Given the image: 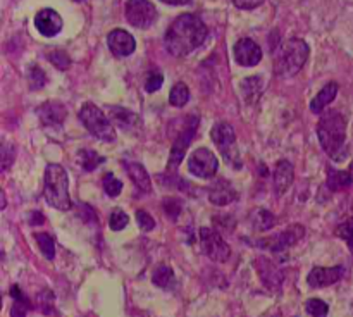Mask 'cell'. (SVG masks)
Listing matches in <instances>:
<instances>
[{
  "label": "cell",
  "instance_id": "cell-29",
  "mask_svg": "<svg viewBox=\"0 0 353 317\" xmlns=\"http://www.w3.org/2000/svg\"><path fill=\"white\" fill-rule=\"evenodd\" d=\"M34 240H37L38 248L41 250V254L45 255L47 260H52L55 257V243L54 238L47 233H34Z\"/></svg>",
  "mask_w": 353,
  "mask_h": 317
},
{
  "label": "cell",
  "instance_id": "cell-25",
  "mask_svg": "<svg viewBox=\"0 0 353 317\" xmlns=\"http://www.w3.org/2000/svg\"><path fill=\"white\" fill-rule=\"evenodd\" d=\"M109 112H110V116H112V119L116 121L121 127H124V130H133L137 124H140V119H138L137 114L131 112V110H128V109H121V107H110Z\"/></svg>",
  "mask_w": 353,
  "mask_h": 317
},
{
  "label": "cell",
  "instance_id": "cell-18",
  "mask_svg": "<svg viewBox=\"0 0 353 317\" xmlns=\"http://www.w3.org/2000/svg\"><path fill=\"white\" fill-rule=\"evenodd\" d=\"M295 172H293V165L288 161H279L274 169V192L276 195H283L286 190L292 186Z\"/></svg>",
  "mask_w": 353,
  "mask_h": 317
},
{
  "label": "cell",
  "instance_id": "cell-43",
  "mask_svg": "<svg viewBox=\"0 0 353 317\" xmlns=\"http://www.w3.org/2000/svg\"><path fill=\"white\" fill-rule=\"evenodd\" d=\"M350 172H352V176H353V161H352V164H350Z\"/></svg>",
  "mask_w": 353,
  "mask_h": 317
},
{
  "label": "cell",
  "instance_id": "cell-19",
  "mask_svg": "<svg viewBox=\"0 0 353 317\" xmlns=\"http://www.w3.org/2000/svg\"><path fill=\"white\" fill-rule=\"evenodd\" d=\"M209 198L214 205L224 207V205H230L231 202H234V200L238 198V195L230 183L221 179V181L214 183L212 185V188H210L209 192Z\"/></svg>",
  "mask_w": 353,
  "mask_h": 317
},
{
  "label": "cell",
  "instance_id": "cell-30",
  "mask_svg": "<svg viewBox=\"0 0 353 317\" xmlns=\"http://www.w3.org/2000/svg\"><path fill=\"white\" fill-rule=\"evenodd\" d=\"M305 310L312 317H326L327 312H330V305L319 298H310L307 300Z\"/></svg>",
  "mask_w": 353,
  "mask_h": 317
},
{
  "label": "cell",
  "instance_id": "cell-20",
  "mask_svg": "<svg viewBox=\"0 0 353 317\" xmlns=\"http://www.w3.org/2000/svg\"><path fill=\"white\" fill-rule=\"evenodd\" d=\"M124 167H126L131 181L134 183V186H137L138 190H141V192L145 193L152 192L150 176H148V172L145 171L143 165L138 164V162H124Z\"/></svg>",
  "mask_w": 353,
  "mask_h": 317
},
{
  "label": "cell",
  "instance_id": "cell-38",
  "mask_svg": "<svg viewBox=\"0 0 353 317\" xmlns=\"http://www.w3.org/2000/svg\"><path fill=\"white\" fill-rule=\"evenodd\" d=\"M14 162V147L9 143L2 145V171H7Z\"/></svg>",
  "mask_w": 353,
  "mask_h": 317
},
{
  "label": "cell",
  "instance_id": "cell-42",
  "mask_svg": "<svg viewBox=\"0 0 353 317\" xmlns=\"http://www.w3.org/2000/svg\"><path fill=\"white\" fill-rule=\"evenodd\" d=\"M2 209H6V193L2 192Z\"/></svg>",
  "mask_w": 353,
  "mask_h": 317
},
{
  "label": "cell",
  "instance_id": "cell-31",
  "mask_svg": "<svg viewBox=\"0 0 353 317\" xmlns=\"http://www.w3.org/2000/svg\"><path fill=\"white\" fill-rule=\"evenodd\" d=\"M128 223H130V217H128V214L124 212V210L114 209L112 212H110L109 226H110V229H112V231L124 229V227L128 226Z\"/></svg>",
  "mask_w": 353,
  "mask_h": 317
},
{
  "label": "cell",
  "instance_id": "cell-17",
  "mask_svg": "<svg viewBox=\"0 0 353 317\" xmlns=\"http://www.w3.org/2000/svg\"><path fill=\"white\" fill-rule=\"evenodd\" d=\"M37 114L40 116V121L47 126H55V124H61L65 119V107L59 102H47L41 107H38Z\"/></svg>",
  "mask_w": 353,
  "mask_h": 317
},
{
  "label": "cell",
  "instance_id": "cell-11",
  "mask_svg": "<svg viewBox=\"0 0 353 317\" xmlns=\"http://www.w3.org/2000/svg\"><path fill=\"white\" fill-rule=\"evenodd\" d=\"M305 236V229L300 224H295V226H290L288 229H285L283 233L274 234L272 238H264V240H259L261 243H255L257 247L265 248V250H271L272 254H281L286 248L293 247L296 241H300Z\"/></svg>",
  "mask_w": 353,
  "mask_h": 317
},
{
  "label": "cell",
  "instance_id": "cell-4",
  "mask_svg": "<svg viewBox=\"0 0 353 317\" xmlns=\"http://www.w3.org/2000/svg\"><path fill=\"white\" fill-rule=\"evenodd\" d=\"M43 196L47 203L54 209H71V195H69V178L61 164H48L45 169Z\"/></svg>",
  "mask_w": 353,
  "mask_h": 317
},
{
  "label": "cell",
  "instance_id": "cell-9",
  "mask_svg": "<svg viewBox=\"0 0 353 317\" xmlns=\"http://www.w3.org/2000/svg\"><path fill=\"white\" fill-rule=\"evenodd\" d=\"M200 241L207 257L214 262H226L231 257L230 245L214 227H200Z\"/></svg>",
  "mask_w": 353,
  "mask_h": 317
},
{
  "label": "cell",
  "instance_id": "cell-34",
  "mask_svg": "<svg viewBox=\"0 0 353 317\" xmlns=\"http://www.w3.org/2000/svg\"><path fill=\"white\" fill-rule=\"evenodd\" d=\"M81 164H83V169H85V171H92V169H95L97 165L99 164H102L103 162V158L100 157V155H97L95 152H83L81 154Z\"/></svg>",
  "mask_w": 353,
  "mask_h": 317
},
{
  "label": "cell",
  "instance_id": "cell-14",
  "mask_svg": "<svg viewBox=\"0 0 353 317\" xmlns=\"http://www.w3.org/2000/svg\"><path fill=\"white\" fill-rule=\"evenodd\" d=\"M107 45H109L110 52L116 57H128L137 48V41H134L133 34H130L124 30H112L107 37Z\"/></svg>",
  "mask_w": 353,
  "mask_h": 317
},
{
  "label": "cell",
  "instance_id": "cell-33",
  "mask_svg": "<svg viewBox=\"0 0 353 317\" xmlns=\"http://www.w3.org/2000/svg\"><path fill=\"white\" fill-rule=\"evenodd\" d=\"M336 234L341 238V240L347 241L348 248L353 252V219L345 221L340 226L336 227Z\"/></svg>",
  "mask_w": 353,
  "mask_h": 317
},
{
  "label": "cell",
  "instance_id": "cell-39",
  "mask_svg": "<svg viewBox=\"0 0 353 317\" xmlns=\"http://www.w3.org/2000/svg\"><path fill=\"white\" fill-rule=\"evenodd\" d=\"M262 2H264V0H233L234 6L241 10H252L255 9V7L261 6Z\"/></svg>",
  "mask_w": 353,
  "mask_h": 317
},
{
  "label": "cell",
  "instance_id": "cell-40",
  "mask_svg": "<svg viewBox=\"0 0 353 317\" xmlns=\"http://www.w3.org/2000/svg\"><path fill=\"white\" fill-rule=\"evenodd\" d=\"M31 79H37V85H34V88H38V86H41L45 83V74L41 69L38 68H33V71H31Z\"/></svg>",
  "mask_w": 353,
  "mask_h": 317
},
{
  "label": "cell",
  "instance_id": "cell-2",
  "mask_svg": "<svg viewBox=\"0 0 353 317\" xmlns=\"http://www.w3.org/2000/svg\"><path fill=\"white\" fill-rule=\"evenodd\" d=\"M317 136L324 152L330 155L333 161H345L348 154V148L345 145L347 138V119L340 110H327L317 124Z\"/></svg>",
  "mask_w": 353,
  "mask_h": 317
},
{
  "label": "cell",
  "instance_id": "cell-3",
  "mask_svg": "<svg viewBox=\"0 0 353 317\" xmlns=\"http://www.w3.org/2000/svg\"><path fill=\"white\" fill-rule=\"evenodd\" d=\"M309 45L300 38H290L274 52V71L279 76H295L309 59Z\"/></svg>",
  "mask_w": 353,
  "mask_h": 317
},
{
  "label": "cell",
  "instance_id": "cell-45",
  "mask_svg": "<svg viewBox=\"0 0 353 317\" xmlns=\"http://www.w3.org/2000/svg\"><path fill=\"white\" fill-rule=\"evenodd\" d=\"M76 2H81V0H76Z\"/></svg>",
  "mask_w": 353,
  "mask_h": 317
},
{
  "label": "cell",
  "instance_id": "cell-37",
  "mask_svg": "<svg viewBox=\"0 0 353 317\" xmlns=\"http://www.w3.org/2000/svg\"><path fill=\"white\" fill-rule=\"evenodd\" d=\"M137 221H138V224H140V227L143 231H152L155 227L154 217L148 216L145 210H137Z\"/></svg>",
  "mask_w": 353,
  "mask_h": 317
},
{
  "label": "cell",
  "instance_id": "cell-21",
  "mask_svg": "<svg viewBox=\"0 0 353 317\" xmlns=\"http://www.w3.org/2000/svg\"><path fill=\"white\" fill-rule=\"evenodd\" d=\"M241 95H243L245 102L247 103H255L261 99L262 92H264V81L259 74L250 76V78H245L240 85Z\"/></svg>",
  "mask_w": 353,
  "mask_h": 317
},
{
  "label": "cell",
  "instance_id": "cell-13",
  "mask_svg": "<svg viewBox=\"0 0 353 317\" xmlns=\"http://www.w3.org/2000/svg\"><path fill=\"white\" fill-rule=\"evenodd\" d=\"M234 59L240 65L254 68L262 61V48L252 38H241L234 43Z\"/></svg>",
  "mask_w": 353,
  "mask_h": 317
},
{
  "label": "cell",
  "instance_id": "cell-7",
  "mask_svg": "<svg viewBox=\"0 0 353 317\" xmlns=\"http://www.w3.org/2000/svg\"><path fill=\"white\" fill-rule=\"evenodd\" d=\"M196 126H199V117L196 116H186L185 126L179 131V134L176 136L174 145L171 148V154H169V162L168 169L169 171H176L179 167V164L185 158L186 150H188L190 143H192L193 136H195Z\"/></svg>",
  "mask_w": 353,
  "mask_h": 317
},
{
  "label": "cell",
  "instance_id": "cell-36",
  "mask_svg": "<svg viewBox=\"0 0 353 317\" xmlns=\"http://www.w3.org/2000/svg\"><path fill=\"white\" fill-rule=\"evenodd\" d=\"M48 59H50V62L55 65V68L62 69V71L71 65V59H69L64 52H52V54L48 55Z\"/></svg>",
  "mask_w": 353,
  "mask_h": 317
},
{
  "label": "cell",
  "instance_id": "cell-41",
  "mask_svg": "<svg viewBox=\"0 0 353 317\" xmlns=\"http://www.w3.org/2000/svg\"><path fill=\"white\" fill-rule=\"evenodd\" d=\"M161 2L169 3V6H183V3H188L190 0H161Z\"/></svg>",
  "mask_w": 353,
  "mask_h": 317
},
{
  "label": "cell",
  "instance_id": "cell-24",
  "mask_svg": "<svg viewBox=\"0 0 353 317\" xmlns=\"http://www.w3.org/2000/svg\"><path fill=\"white\" fill-rule=\"evenodd\" d=\"M152 283L159 288H164V289H171L176 286V278H174V272L169 265L161 264L157 269L154 271L152 274Z\"/></svg>",
  "mask_w": 353,
  "mask_h": 317
},
{
  "label": "cell",
  "instance_id": "cell-23",
  "mask_svg": "<svg viewBox=\"0 0 353 317\" xmlns=\"http://www.w3.org/2000/svg\"><path fill=\"white\" fill-rule=\"evenodd\" d=\"M353 183L352 172L348 171H338V169L330 167L327 169V188L331 192H341V190L348 188Z\"/></svg>",
  "mask_w": 353,
  "mask_h": 317
},
{
  "label": "cell",
  "instance_id": "cell-5",
  "mask_svg": "<svg viewBox=\"0 0 353 317\" xmlns=\"http://www.w3.org/2000/svg\"><path fill=\"white\" fill-rule=\"evenodd\" d=\"M79 121L85 124V127L90 131V134H93V136L99 138V140H116V131H114L109 117L102 112V109H99V107L93 105V103H85V105L81 107V110H79Z\"/></svg>",
  "mask_w": 353,
  "mask_h": 317
},
{
  "label": "cell",
  "instance_id": "cell-6",
  "mask_svg": "<svg viewBox=\"0 0 353 317\" xmlns=\"http://www.w3.org/2000/svg\"><path fill=\"white\" fill-rule=\"evenodd\" d=\"M210 136H212L214 143L217 145L219 152L223 154L224 161L230 165H236L240 167V154H238L236 148V134L231 124L228 123H217L214 124L212 131H210Z\"/></svg>",
  "mask_w": 353,
  "mask_h": 317
},
{
  "label": "cell",
  "instance_id": "cell-26",
  "mask_svg": "<svg viewBox=\"0 0 353 317\" xmlns=\"http://www.w3.org/2000/svg\"><path fill=\"white\" fill-rule=\"evenodd\" d=\"M10 295L16 300V303L12 305V310H10V317H26L28 309H30V302H28L26 296L21 293L19 286H12V288H10Z\"/></svg>",
  "mask_w": 353,
  "mask_h": 317
},
{
  "label": "cell",
  "instance_id": "cell-16",
  "mask_svg": "<svg viewBox=\"0 0 353 317\" xmlns=\"http://www.w3.org/2000/svg\"><path fill=\"white\" fill-rule=\"evenodd\" d=\"M34 26L43 37H55L62 30V17L54 9H41L34 17Z\"/></svg>",
  "mask_w": 353,
  "mask_h": 317
},
{
  "label": "cell",
  "instance_id": "cell-15",
  "mask_svg": "<svg viewBox=\"0 0 353 317\" xmlns=\"http://www.w3.org/2000/svg\"><path fill=\"white\" fill-rule=\"evenodd\" d=\"M345 269L341 265L336 267H314L307 276V283L310 288H324V286L334 285L343 278Z\"/></svg>",
  "mask_w": 353,
  "mask_h": 317
},
{
  "label": "cell",
  "instance_id": "cell-32",
  "mask_svg": "<svg viewBox=\"0 0 353 317\" xmlns=\"http://www.w3.org/2000/svg\"><path fill=\"white\" fill-rule=\"evenodd\" d=\"M102 183H103V190H105V193L109 196H117L121 192H123V183H121L112 172H107V174L103 176Z\"/></svg>",
  "mask_w": 353,
  "mask_h": 317
},
{
  "label": "cell",
  "instance_id": "cell-35",
  "mask_svg": "<svg viewBox=\"0 0 353 317\" xmlns=\"http://www.w3.org/2000/svg\"><path fill=\"white\" fill-rule=\"evenodd\" d=\"M162 83H164V78H162L161 72H150V74L147 76V81H145V90H147L148 93H154L161 88Z\"/></svg>",
  "mask_w": 353,
  "mask_h": 317
},
{
  "label": "cell",
  "instance_id": "cell-1",
  "mask_svg": "<svg viewBox=\"0 0 353 317\" xmlns=\"http://www.w3.org/2000/svg\"><path fill=\"white\" fill-rule=\"evenodd\" d=\"M207 40V26L195 14H181L176 17L164 34L165 48L174 57H185Z\"/></svg>",
  "mask_w": 353,
  "mask_h": 317
},
{
  "label": "cell",
  "instance_id": "cell-8",
  "mask_svg": "<svg viewBox=\"0 0 353 317\" xmlns=\"http://www.w3.org/2000/svg\"><path fill=\"white\" fill-rule=\"evenodd\" d=\"M126 19L131 26L147 30L157 21V9L150 0H128L126 2Z\"/></svg>",
  "mask_w": 353,
  "mask_h": 317
},
{
  "label": "cell",
  "instance_id": "cell-27",
  "mask_svg": "<svg viewBox=\"0 0 353 317\" xmlns=\"http://www.w3.org/2000/svg\"><path fill=\"white\" fill-rule=\"evenodd\" d=\"M274 223H276V217L265 209H257L254 210V214H252V224H254L255 229L259 231L271 229V227L274 226Z\"/></svg>",
  "mask_w": 353,
  "mask_h": 317
},
{
  "label": "cell",
  "instance_id": "cell-22",
  "mask_svg": "<svg viewBox=\"0 0 353 317\" xmlns=\"http://www.w3.org/2000/svg\"><path fill=\"white\" fill-rule=\"evenodd\" d=\"M336 95H338L336 83H327V85L317 93L316 99L312 100V103H310V110H312L314 114H321L331 102H333L334 99H336Z\"/></svg>",
  "mask_w": 353,
  "mask_h": 317
},
{
  "label": "cell",
  "instance_id": "cell-44",
  "mask_svg": "<svg viewBox=\"0 0 353 317\" xmlns=\"http://www.w3.org/2000/svg\"><path fill=\"white\" fill-rule=\"evenodd\" d=\"M276 317H281V314H276Z\"/></svg>",
  "mask_w": 353,
  "mask_h": 317
},
{
  "label": "cell",
  "instance_id": "cell-12",
  "mask_svg": "<svg viewBox=\"0 0 353 317\" xmlns=\"http://www.w3.org/2000/svg\"><path fill=\"white\" fill-rule=\"evenodd\" d=\"M255 269H257V274L261 278L262 285L269 289L271 293H279L283 286V272L279 271L278 265L272 260H269L268 257H259L255 258Z\"/></svg>",
  "mask_w": 353,
  "mask_h": 317
},
{
  "label": "cell",
  "instance_id": "cell-28",
  "mask_svg": "<svg viewBox=\"0 0 353 317\" xmlns=\"http://www.w3.org/2000/svg\"><path fill=\"white\" fill-rule=\"evenodd\" d=\"M190 99V90L185 83H176L171 90V95H169V103L174 107H183L186 105Z\"/></svg>",
  "mask_w": 353,
  "mask_h": 317
},
{
  "label": "cell",
  "instance_id": "cell-10",
  "mask_svg": "<svg viewBox=\"0 0 353 317\" xmlns=\"http://www.w3.org/2000/svg\"><path fill=\"white\" fill-rule=\"evenodd\" d=\"M219 161L209 148H196L188 158V169L193 176L202 179H210L216 176Z\"/></svg>",
  "mask_w": 353,
  "mask_h": 317
}]
</instances>
